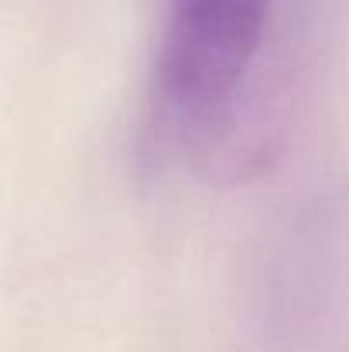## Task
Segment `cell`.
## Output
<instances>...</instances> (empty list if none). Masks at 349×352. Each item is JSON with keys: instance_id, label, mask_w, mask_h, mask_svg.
<instances>
[{"instance_id": "obj_1", "label": "cell", "mask_w": 349, "mask_h": 352, "mask_svg": "<svg viewBox=\"0 0 349 352\" xmlns=\"http://www.w3.org/2000/svg\"><path fill=\"white\" fill-rule=\"evenodd\" d=\"M267 14L271 0H165L147 107L151 147L202 164L230 154Z\"/></svg>"}]
</instances>
